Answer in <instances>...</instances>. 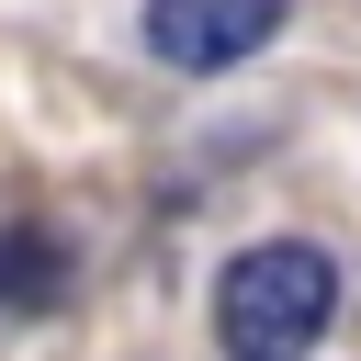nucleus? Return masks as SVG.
Listing matches in <instances>:
<instances>
[{
  "mask_svg": "<svg viewBox=\"0 0 361 361\" xmlns=\"http://www.w3.org/2000/svg\"><path fill=\"white\" fill-rule=\"evenodd\" d=\"M282 23H293V0H147V56L180 68V79H226Z\"/></svg>",
  "mask_w": 361,
  "mask_h": 361,
  "instance_id": "2",
  "label": "nucleus"
},
{
  "mask_svg": "<svg viewBox=\"0 0 361 361\" xmlns=\"http://www.w3.org/2000/svg\"><path fill=\"white\" fill-rule=\"evenodd\" d=\"M327 327H338V248L248 237L214 271V350L226 361H316Z\"/></svg>",
  "mask_w": 361,
  "mask_h": 361,
  "instance_id": "1",
  "label": "nucleus"
},
{
  "mask_svg": "<svg viewBox=\"0 0 361 361\" xmlns=\"http://www.w3.org/2000/svg\"><path fill=\"white\" fill-rule=\"evenodd\" d=\"M79 293V248L45 214H0V316H56Z\"/></svg>",
  "mask_w": 361,
  "mask_h": 361,
  "instance_id": "3",
  "label": "nucleus"
}]
</instances>
